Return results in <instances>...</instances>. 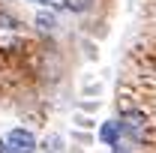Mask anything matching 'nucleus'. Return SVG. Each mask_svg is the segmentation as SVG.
Instances as JSON below:
<instances>
[{"mask_svg":"<svg viewBox=\"0 0 156 153\" xmlns=\"http://www.w3.org/2000/svg\"><path fill=\"white\" fill-rule=\"evenodd\" d=\"M21 21L12 15V12H3L0 9V51H15L21 45Z\"/></svg>","mask_w":156,"mask_h":153,"instance_id":"nucleus-1","label":"nucleus"},{"mask_svg":"<svg viewBox=\"0 0 156 153\" xmlns=\"http://www.w3.org/2000/svg\"><path fill=\"white\" fill-rule=\"evenodd\" d=\"M117 126H120V132L129 135L132 141H144V114L141 111H123Z\"/></svg>","mask_w":156,"mask_h":153,"instance_id":"nucleus-2","label":"nucleus"},{"mask_svg":"<svg viewBox=\"0 0 156 153\" xmlns=\"http://www.w3.org/2000/svg\"><path fill=\"white\" fill-rule=\"evenodd\" d=\"M6 141L12 144L15 153H33V150H36V141H33V135L27 132V129H12Z\"/></svg>","mask_w":156,"mask_h":153,"instance_id":"nucleus-3","label":"nucleus"},{"mask_svg":"<svg viewBox=\"0 0 156 153\" xmlns=\"http://www.w3.org/2000/svg\"><path fill=\"white\" fill-rule=\"evenodd\" d=\"M42 153H63V138L60 135H48L42 141Z\"/></svg>","mask_w":156,"mask_h":153,"instance_id":"nucleus-4","label":"nucleus"},{"mask_svg":"<svg viewBox=\"0 0 156 153\" xmlns=\"http://www.w3.org/2000/svg\"><path fill=\"white\" fill-rule=\"evenodd\" d=\"M36 24H39V30H54V27H57V18H54L51 12H39Z\"/></svg>","mask_w":156,"mask_h":153,"instance_id":"nucleus-5","label":"nucleus"},{"mask_svg":"<svg viewBox=\"0 0 156 153\" xmlns=\"http://www.w3.org/2000/svg\"><path fill=\"white\" fill-rule=\"evenodd\" d=\"M117 129H120L117 123H108V126H102V132H99V135H102V141H108V144H114V147H117V144H120V141H117Z\"/></svg>","mask_w":156,"mask_h":153,"instance_id":"nucleus-6","label":"nucleus"},{"mask_svg":"<svg viewBox=\"0 0 156 153\" xmlns=\"http://www.w3.org/2000/svg\"><path fill=\"white\" fill-rule=\"evenodd\" d=\"M63 6H66L69 12H87V9L93 6V0H63Z\"/></svg>","mask_w":156,"mask_h":153,"instance_id":"nucleus-7","label":"nucleus"},{"mask_svg":"<svg viewBox=\"0 0 156 153\" xmlns=\"http://www.w3.org/2000/svg\"><path fill=\"white\" fill-rule=\"evenodd\" d=\"M0 153H9V141H0Z\"/></svg>","mask_w":156,"mask_h":153,"instance_id":"nucleus-8","label":"nucleus"},{"mask_svg":"<svg viewBox=\"0 0 156 153\" xmlns=\"http://www.w3.org/2000/svg\"><path fill=\"white\" fill-rule=\"evenodd\" d=\"M114 153H126V147H120V144H117V147H114Z\"/></svg>","mask_w":156,"mask_h":153,"instance_id":"nucleus-9","label":"nucleus"}]
</instances>
